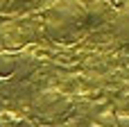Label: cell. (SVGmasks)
<instances>
[{"label":"cell","instance_id":"1","mask_svg":"<svg viewBox=\"0 0 129 127\" xmlns=\"http://www.w3.org/2000/svg\"><path fill=\"white\" fill-rule=\"evenodd\" d=\"M41 18L45 39L59 43L75 41L91 23L88 7L82 0H54L45 7Z\"/></svg>","mask_w":129,"mask_h":127},{"label":"cell","instance_id":"2","mask_svg":"<svg viewBox=\"0 0 129 127\" xmlns=\"http://www.w3.org/2000/svg\"><path fill=\"white\" fill-rule=\"evenodd\" d=\"M70 109H73L70 98L57 89H45L32 100V114L41 123H59L70 114Z\"/></svg>","mask_w":129,"mask_h":127},{"label":"cell","instance_id":"3","mask_svg":"<svg viewBox=\"0 0 129 127\" xmlns=\"http://www.w3.org/2000/svg\"><path fill=\"white\" fill-rule=\"evenodd\" d=\"M111 32L118 39V43L129 45V0H122L111 18Z\"/></svg>","mask_w":129,"mask_h":127},{"label":"cell","instance_id":"4","mask_svg":"<svg viewBox=\"0 0 129 127\" xmlns=\"http://www.w3.org/2000/svg\"><path fill=\"white\" fill-rule=\"evenodd\" d=\"M18 68V55L16 52H0V77H9Z\"/></svg>","mask_w":129,"mask_h":127},{"label":"cell","instance_id":"5","mask_svg":"<svg viewBox=\"0 0 129 127\" xmlns=\"http://www.w3.org/2000/svg\"><path fill=\"white\" fill-rule=\"evenodd\" d=\"M0 127H34V123L27 120V118H23V116L2 111V114H0Z\"/></svg>","mask_w":129,"mask_h":127},{"label":"cell","instance_id":"6","mask_svg":"<svg viewBox=\"0 0 129 127\" xmlns=\"http://www.w3.org/2000/svg\"><path fill=\"white\" fill-rule=\"evenodd\" d=\"M122 107H125L122 111H125V114H129V95H125V98H122Z\"/></svg>","mask_w":129,"mask_h":127},{"label":"cell","instance_id":"7","mask_svg":"<svg viewBox=\"0 0 129 127\" xmlns=\"http://www.w3.org/2000/svg\"><path fill=\"white\" fill-rule=\"evenodd\" d=\"M93 127H100V125H93Z\"/></svg>","mask_w":129,"mask_h":127}]
</instances>
